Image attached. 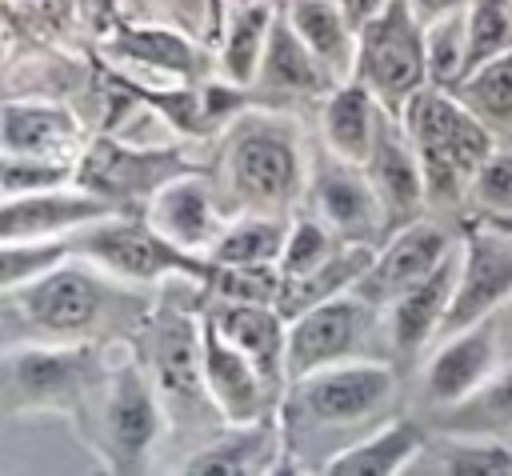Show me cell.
<instances>
[{
    "instance_id": "1",
    "label": "cell",
    "mask_w": 512,
    "mask_h": 476,
    "mask_svg": "<svg viewBox=\"0 0 512 476\" xmlns=\"http://www.w3.org/2000/svg\"><path fill=\"white\" fill-rule=\"evenodd\" d=\"M156 300L84 256L4 292L8 344H96L148 324Z\"/></svg>"
},
{
    "instance_id": "2",
    "label": "cell",
    "mask_w": 512,
    "mask_h": 476,
    "mask_svg": "<svg viewBox=\"0 0 512 476\" xmlns=\"http://www.w3.org/2000/svg\"><path fill=\"white\" fill-rule=\"evenodd\" d=\"M220 176L236 208L288 220V212L308 196L312 176L296 120L276 112H244L224 132Z\"/></svg>"
},
{
    "instance_id": "3",
    "label": "cell",
    "mask_w": 512,
    "mask_h": 476,
    "mask_svg": "<svg viewBox=\"0 0 512 476\" xmlns=\"http://www.w3.org/2000/svg\"><path fill=\"white\" fill-rule=\"evenodd\" d=\"M400 124L416 148L428 200H436V204L468 200L472 180L480 176L488 156L500 148L496 132L480 116H472L456 100V92H444V88L416 92L404 104Z\"/></svg>"
},
{
    "instance_id": "4",
    "label": "cell",
    "mask_w": 512,
    "mask_h": 476,
    "mask_svg": "<svg viewBox=\"0 0 512 476\" xmlns=\"http://www.w3.org/2000/svg\"><path fill=\"white\" fill-rule=\"evenodd\" d=\"M96 432L92 444L108 476H148V460L164 436V400L148 376V368L132 356L108 364L96 396Z\"/></svg>"
},
{
    "instance_id": "5",
    "label": "cell",
    "mask_w": 512,
    "mask_h": 476,
    "mask_svg": "<svg viewBox=\"0 0 512 476\" xmlns=\"http://www.w3.org/2000/svg\"><path fill=\"white\" fill-rule=\"evenodd\" d=\"M108 364L96 344H8L4 348V412H68L80 416Z\"/></svg>"
},
{
    "instance_id": "6",
    "label": "cell",
    "mask_w": 512,
    "mask_h": 476,
    "mask_svg": "<svg viewBox=\"0 0 512 476\" xmlns=\"http://www.w3.org/2000/svg\"><path fill=\"white\" fill-rule=\"evenodd\" d=\"M396 392V372L384 360H348L320 368L296 384L280 404L288 440L296 432H340L376 416Z\"/></svg>"
},
{
    "instance_id": "7",
    "label": "cell",
    "mask_w": 512,
    "mask_h": 476,
    "mask_svg": "<svg viewBox=\"0 0 512 476\" xmlns=\"http://www.w3.org/2000/svg\"><path fill=\"white\" fill-rule=\"evenodd\" d=\"M392 116L428 88V44L424 20L412 0H388L360 32H356V76Z\"/></svg>"
},
{
    "instance_id": "8",
    "label": "cell",
    "mask_w": 512,
    "mask_h": 476,
    "mask_svg": "<svg viewBox=\"0 0 512 476\" xmlns=\"http://www.w3.org/2000/svg\"><path fill=\"white\" fill-rule=\"evenodd\" d=\"M76 256L92 260L96 268H104L108 276H116L132 288L136 284H168V280L204 288L212 280V260L172 248L164 236H156L148 228V220H120V216L104 220L76 236Z\"/></svg>"
},
{
    "instance_id": "9",
    "label": "cell",
    "mask_w": 512,
    "mask_h": 476,
    "mask_svg": "<svg viewBox=\"0 0 512 476\" xmlns=\"http://www.w3.org/2000/svg\"><path fill=\"white\" fill-rule=\"evenodd\" d=\"M144 368L164 400V408L212 404L204 388V316H188L184 308L160 300L144 324Z\"/></svg>"
},
{
    "instance_id": "10",
    "label": "cell",
    "mask_w": 512,
    "mask_h": 476,
    "mask_svg": "<svg viewBox=\"0 0 512 476\" xmlns=\"http://www.w3.org/2000/svg\"><path fill=\"white\" fill-rule=\"evenodd\" d=\"M508 300H512V236L476 220L472 228H464V240H460L456 292H452V308L440 340L500 316Z\"/></svg>"
},
{
    "instance_id": "11",
    "label": "cell",
    "mask_w": 512,
    "mask_h": 476,
    "mask_svg": "<svg viewBox=\"0 0 512 476\" xmlns=\"http://www.w3.org/2000/svg\"><path fill=\"white\" fill-rule=\"evenodd\" d=\"M196 172L192 160H184L176 148H132L124 140L100 136L88 144V152L76 164V184L112 200L116 208H128L132 200H152L168 180Z\"/></svg>"
},
{
    "instance_id": "12",
    "label": "cell",
    "mask_w": 512,
    "mask_h": 476,
    "mask_svg": "<svg viewBox=\"0 0 512 476\" xmlns=\"http://www.w3.org/2000/svg\"><path fill=\"white\" fill-rule=\"evenodd\" d=\"M376 312L380 308L368 304L364 296L344 292V296L324 300L312 312L288 320V356H284L288 384H296V380H304L320 368L360 360L356 348L368 340Z\"/></svg>"
},
{
    "instance_id": "13",
    "label": "cell",
    "mask_w": 512,
    "mask_h": 476,
    "mask_svg": "<svg viewBox=\"0 0 512 476\" xmlns=\"http://www.w3.org/2000/svg\"><path fill=\"white\" fill-rule=\"evenodd\" d=\"M308 212L344 244H368L380 248V240H388V216L384 204L368 180V172L360 164H344L332 152H324L312 164L308 176Z\"/></svg>"
},
{
    "instance_id": "14",
    "label": "cell",
    "mask_w": 512,
    "mask_h": 476,
    "mask_svg": "<svg viewBox=\"0 0 512 476\" xmlns=\"http://www.w3.org/2000/svg\"><path fill=\"white\" fill-rule=\"evenodd\" d=\"M204 388L228 428H256L280 412L284 392L204 320Z\"/></svg>"
},
{
    "instance_id": "15",
    "label": "cell",
    "mask_w": 512,
    "mask_h": 476,
    "mask_svg": "<svg viewBox=\"0 0 512 476\" xmlns=\"http://www.w3.org/2000/svg\"><path fill=\"white\" fill-rule=\"evenodd\" d=\"M460 248L448 240V232L436 220H412L396 232H388V240L376 248V260L368 268V276L356 284V296H364L368 304H376L380 312L404 296L408 288H416L420 280H428L440 264H448Z\"/></svg>"
},
{
    "instance_id": "16",
    "label": "cell",
    "mask_w": 512,
    "mask_h": 476,
    "mask_svg": "<svg viewBox=\"0 0 512 476\" xmlns=\"http://www.w3.org/2000/svg\"><path fill=\"white\" fill-rule=\"evenodd\" d=\"M500 316L444 336L424 360V392L432 404L460 408L480 396L500 372Z\"/></svg>"
},
{
    "instance_id": "17",
    "label": "cell",
    "mask_w": 512,
    "mask_h": 476,
    "mask_svg": "<svg viewBox=\"0 0 512 476\" xmlns=\"http://www.w3.org/2000/svg\"><path fill=\"white\" fill-rule=\"evenodd\" d=\"M124 208H116L112 200L68 184V188H52V192H36V196H20V200H4L0 204V244H28V240H68L80 236L104 220H116Z\"/></svg>"
},
{
    "instance_id": "18",
    "label": "cell",
    "mask_w": 512,
    "mask_h": 476,
    "mask_svg": "<svg viewBox=\"0 0 512 476\" xmlns=\"http://www.w3.org/2000/svg\"><path fill=\"white\" fill-rule=\"evenodd\" d=\"M144 220L172 248H180L188 256H204V260L216 248V240L224 236V228L232 224L224 216V204H220L212 180L200 176V172H188V176L168 180L144 204Z\"/></svg>"
},
{
    "instance_id": "19",
    "label": "cell",
    "mask_w": 512,
    "mask_h": 476,
    "mask_svg": "<svg viewBox=\"0 0 512 476\" xmlns=\"http://www.w3.org/2000/svg\"><path fill=\"white\" fill-rule=\"evenodd\" d=\"M0 148H4V156L80 164V156H76L80 152V124L56 100L8 96L4 116H0Z\"/></svg>"
},
{
    "instance_id": "20",
    "label": "cell",
    "mask_w": 512,
    "mask_h": 476,
    "mask_svg": "<svg viewBox=\"0 0 512 476\" xmlns=\"http://www.w3.org/2000/svg\"><path fill=\"white\" fill-rule=\"evenodd\" d=\"M380 204H384V216H388V232L420 220V208L428 200V188H424V172H420V160H416V148L400 124V116L384 112L380 120V136H376V148H372V160L364 164Z\"/></svg>"
},
{
    "instance_id": "21",
    "label": "cell",
    "mask_w": 512,
    "mask_h": 476,
    "mask_svg": "<svg viewBox=\"0 0 512 476\" xmlns=\"http://www.w3.org/2000/svg\"><path fill=\"white\" fill-rule=\"evenodd\" d=\"M456 264H460V252L448 264H440L428 280H420L416 288H408L404 296H396L384 308V332H388V344L396 348V356L412 360L428 344L436 348L448 308H452V292H456Z\"/></svg>"
},
{
    "instance_id": "22",
    "label": "cell",
    "mask_w": 512,
    "mask_h": 476,
    "mask_svg": "<svg viewBox=\"0 0 512 476\" xmlns=\"http://www.w3.org/2000/svg\"><path fill=\"white\" fill-rule=\"evenodd\" d=\"M204 320L232 344L240 348L280 392L288 384V372H284V356H288V320L280 316V308L272 304H228V300H216Z\"/></svg>"
},
{
    "instance_id": "23",
    "label": "cell",
    "mask_w": 512,
    "mask_h": 476,
    "mask_svg": "<svg viewBox=\"0 0 512 476\" xmlns=\"http://www.w3.org/2000/svg\"><path fill=\"white\" fill-rule=\"evenodd\" d=\"M384 104L360 84H336L324 96V112H320V132H324V152H332L344 164H368L376 136H380V120H384Z\"/></svg>"
},
{
    "instance_id": "24",
    "label": "cell",
    "mask_w": 512,
    "mask_h": 476,
    "mask_svg": "<svg viewBox=\"0 0 512 476\" xmlns=\"http://www.w3.org/2000/svg\"><path fill=\"white\" fill-rule=\"evenodd\" d=\"M424 452V428L416 420H388L360 436L356 444L336 448L320 476H404V468Z\"/></svg>"
},
{
    "instance_id": "25",
    "label": "cell",
    "mask_w": 512,
    "mask_h": 476,
    "mask_svg": "<svg viewBox=\"0 0 512 476\" xmlns=\"http://www.w3.org/2000/svg\"><path fill=\"white\" fill-rule=\"evenodd\" d=\"M252 88L264 96H328L336 88V80L324 72V64L308 52V44L296 36L288 16L280 12Z\"/></svg>"
},
{
    "instance_id": "26",
    "label": "cell",
    "mask_w": 512,
    "mask_h": 476,
    "mask_svg": "<svg viewBox=\"0 0 512 476\" xmlns=\"http://www.w3.org/2000/svg\"><path fill=\"white\" fill-rule=\"evenodd\" d=\"M284 440V416L276 412L256 428H232L224 440L200 448L176 476H264L268 464L280 456Z\"/></svg>"
},
{
    "instance_id": "27",
    "label": "cell",
    "mask_w": 512,
    "mask_h": 476,
    "mask_svg": "<svg viewBox=\"0 0 512 476\" xmlns=\"http://www.w3.org/2000/svg\"><path fill=\"white\" fill-rule=\"evenodd\" d=\"M284 16L336 84L356 76V28L336 0H288Z\"/></svg>"
},
{
    "instance_id": "28",
    "label": "cell",
    "mask_w": 512,
    "mask_h": 476,
    "mask_svg": "<svg viewBox=\"0 0 512 476\" xmlns=\"http://www.w3.org/2000/svg\"><path fill=\"white\" fill-rule=\"evenodd\" d=\"M276 16L280 12L268 0H252V4H240V8L228 12L220 52H216V68L228 84H240V88L256 84V72H260V60H264Z\"/></svg>"
},
{
    "instance_id": "29",
    "label": "cell",
    "mask_w": 512,
    "mask_h": 476,
    "mask_svg": "<svg viewBox=\"0 0 512 476\" xmlns=\"http://www.w3.org/2000/svg\"><path fill=\"white\" fill-rule=\"evenodd\" d=\"M288 228H292V220L240 212V216H232V224L224 228V236L216 240L208 260L224 264V268H280Z\"/></svg>"
},
{
    "instance_id": "30",
    "label": "cell",
    "mask_w": 512,
    "mask_h": 476,
    "mask_svg": "<svg viewBox=\"0 0 512 476\" xmlns=\"http://www.w3.org/2000/svg\"><path fill=\"white\" fill-rule=\"evenodd\" d=\"M112 48L120 56L144 64V68H156V72H168V76H184V80H196L204 72V60H208L188 36H180L172 28H124L112 40Z\"/></svg>"
},
{
    "instance_id": "31",
    "label": "cell",
    "mask_w": 512,
    "mask_h": 476,
    "mask_svg": "<svg viewBox=\"0 0 512 476\" xmlns=\"http://www.w3.org/2000/svg\"><path fill=\"white\" fill-rule=\"evenodd\" d=\"M456 100L480 116L492 132H508L512 128V48L492 56L488 64L472 68L460 88H456Z\"/></svg>"
},
{
    "instance_id": "32",
    "label": "cell",
    "mask_w": 512,
    "mask_h": 476,
    "mask_svg": "<svg viewBox=\"0 0 512 476\" xmlns=\"http://www.w3.org/2000/svg\"><path fill=\"white\" fill-rule=\"evenodd\" d=\"M424 44H428V88L456 92L460 80L468 76V16L452 12L424 24Z\"/></svg>"
},
{
    "instance_id": "33",
    "label": "cell",
    "mask_w": 512,
    "mask_h": 476,
    "mask_svg": "<svg viewBox=\"0 0 512 476\" xmlns=\"http://www.w3.org/2000/svg\"><path fill=\"white\" fill-rule=\"evenodd\" d=\"M340 248H344V240H336L312 212H300V216H292V228H288V244H284V256H280V276L284 280H304V276L320 272Z\"/></svg>"
},
{
    "instance_id": "34",
    "label": "cell",
    "mask_w": 512,
    "mask_h": 476,
    "mask_svg": "<svg viewBox=\"0 0 512 476\" xmlns=\"http://www.w3.org/2000/svg\"><path fill=\"white\" fill-rule=\"evenodd\" d=\"M468 72L512 48V0H468Z\"/></svg>"
},
{
    "instance_id": "35",
    "label": "cell",
    "mask_w": 512,
    "mask_h": 476,
    "mask_svg": "<svg viewBox=\"0 0 512 476\" xmlns=\"http://www.w3.org/2000/svg\"><path fill=\"white\" fill-rule=\"evenodd\" d=\"M444 476H512V448L496 436L448 440L440 452Z\"/></svg>"
},
{
    "instance_id": "36",
    "label": "cell",
    "mask_w": 512,
    "mask_h": 476,
    "mask_svg": "<svg viewBox=\"0 0 512 476\" xmlns=\"http://www.w3.org/2000/svg\"><path fill=\"white\" fill-rule=\"evenodd\" d=\"M456 428H464L468 436H496L512 428V364L496 372V380L472 396L468 404L456 408Z\"/></svg>"
},
{
    "instance_id": "37",
    "label": "cell",
    "mask_w": 512,
    "mask_h": 476,
    "mask_svg": "<svg viewBox=\"0 0 512 476\" xmlns=\"http://www.w3.org/2000/svg\"><path fill=\"white\" fill-rule=\"evenodd\" d=\"M204 288L216 300H228V304H272L276 308L284 276H280V268H224V264H212V280Z\"/></svg>"
},
{
    "instance_id": "38",
    "label": "cell",
    "mask_w": 512,
    "mask_h": 476,
    "mask_svg": "<svg viewBox=\"0 0 512 476\" xmlns=\"http://www.w3.org/2000/svg\"><path fill=\"white\" fill-rule=\"evenodd\" d=\"M76 184V164H56V160H24V156H4L0 164V188L4 200L52 192Z\"/></svg>"
},
{
    "instance_id": "39",
    "label": "cell",
    "mask_w": 512,
    "mask_h": 476,
    "mask_svg": "<svg viewBox=\"0 0 512 476\" xmlns=\"http://www.w3.org/2000/svg\"><path fill=\"white\" fill-rule=\"evenodd\" d=\"M480 216H508L512 212V148H496L468 192Z\"/></svg>"
},
{
    "instance_id": "40",
    "label": "cell",
    "mask_w": 512,
    "mask_h": 476,
    "mask_svg": "<svg viewBox=\"0 0 512 476\" xmlns=\"http://www.w3.org/2000/svg\"><path fill=\"white\" fill-rule=\"evenodd\" d=\"M336 4L344 8L348 24H352L356 32H360V28H364V24H368V20H372L380 8H388V0H336Z\"/></svg>"
},
{
    "instance_id": "41",
    "label": "cell",
    "mask_w": 512,
    "mask_h": 476,
    "mask_svg": "<svg viewBox=\"0 0 512 476\" xmlns=\"http://www.w3.org/2000/svg\"><path fill=\"white\" fill-rule=\"evenodd\" d=\"M412 8H416V16H420L424 24H432V20H440V16L464 12V8H468V0H412Z\"/></svg>"
},
{
    "instance_id": "42",
    "label": "cell",
    "mask_w": 512,
    "mask_h": 476,
    "mask_svg": "<svg viewBox=\"0 0 512 476\" xmlns=\"http://www.w3.org/2000/svg\"><path fill=\"white\" fill-rule=\"evenodd\" d=\"M264 476H308V472H304V460L296 456V448H292V444L284 440L280 456H276V460L268 464V472H264Z\"/></svg>"
},
{
    "instance_id": "43",
    "label": "cell",
    "mask_w": 512,
    "mask_h": 476,
    "mask_svg": "<svg viewBox=\"0 0 512 476\" xmlns=\"http://www.w3.org/2000/svg\"><path fill=\"white\" fill-rule=\"evenodd\" d=\"M480 220H484L488 228H496V232H508V236H512V212H508V216H480Z\"/></svg>"
}]
</instances>
